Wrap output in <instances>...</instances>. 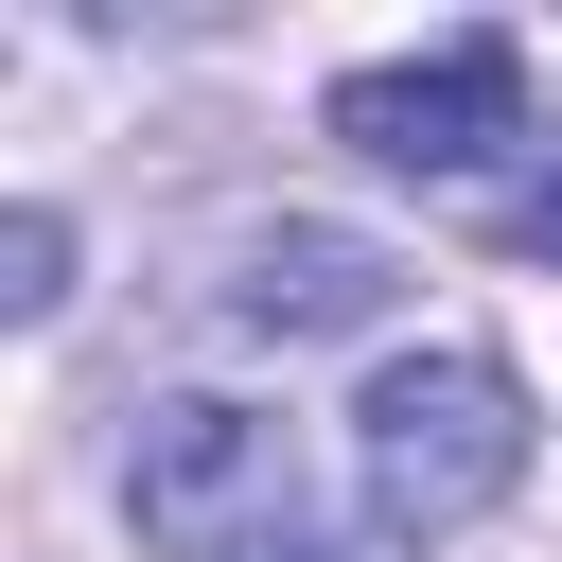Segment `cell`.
I'll use <instances>...</instances> for the list:
<instances>
[{
	"mask_svg": "<svg viewBox=\"0 0 562 562\" xmlns=\"http://www.w3.org/2000/svg\"><path fill=\"white\" fill-rule=\"evenodd\" d=\"M351 474H369V544H439L527 474V386L492 351H386L351 404Z\"/></svg>",
	"mask_w": 562,
	"mask_h": 562,
	"instance_id": "cell-1",
	"label": "cell"
},
{
	"mask_svg": "<svg viewBox=\"0 0 562 562\" xmlns=\"http://www.w3.org/2000/svg\"><path fill=\"white\" fill-rule=\"evenodd\" d=\"M123 509H140L176 562H246V544L299 527V439H281L263 404H228V386H176V404H140V439H123Z\"/></svg>",
	"mask_w": 562,
	"mask_h": 562,
	"instance_id": "cell-2",
	"label": "cell"
},
{
	"mask_svg": "<svg viewBox=\"0 0 562 562\" xmlns=\"http://www.w3.org/2000/svg\"><path fill=\"white\" fill-rule=\"evenodd\" d=\"M246 562H386V544H316V527H281V544H246Z\"/></svg>",
	"mask_w": 562,
	"mask_h": 562,
	"instance_id": "cell-7",
	"label": "cell"
},
{
	"mask_svg": "<svg viewBox=\"0 0 562 562\" xmlns=\"http://www.w3.org/2000/svg\"><path fill=\"white\" fill-rule=\"evenodd\" d=\"M386 246L369 228H246V263H228V316L246 334H369L386 316Z\"/></svg>",
	"mask_w": 562,
	"mask_h": 562,
	"instance_id": "cell-4",
	"label": "cell"
},
{
	"mask_svg": "<svg viewBox=\"0 0 562 562\" xmlns=\"http://www.w3.org/2000/svg\"><path fill=\"white\" fill-rule=\"evenodd\" d=\"M70 299V228L53 211H0V316H53Z\"/></svg>",
	"mask_w": 562,
	"mask_h": 562,
	"instance_id": "cell-5",
	"label": "cell"
},
{
	"mask_svg": "<svg viewBox=\"0 0 562 562\" xmlns=\"http://www.w3.org/2000/svg\"><path fill=\"white\" fill-rule=\"evenodd\" d=\"M492 228H509L527 263H562V158H544V176H509V211H492Z\"/></svg>",
	"mask_w": 562,
	"mask_h": 562,
	"instance_id": "cell-6",
	"label": "cell"
},
{
	"mask_svg": "<svg viewBox=\"0 0 562 562\" xmlns=\"http://www.w3.org/2000/svg\"><path fill=\"white\" fill-rule=\"evenodd\" d=\"M509 105H527V53H509V35H439V53L351 70V88H334V140L386 158V176H474V158L509 140Z\"/></svg>",
	"mask_w": 562,
	"mask_h": 562,
	"instance_id": "cell-3",
	"label": "cell"
}]
</instances>
